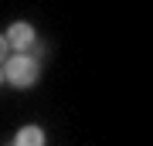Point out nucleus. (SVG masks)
I'll list each match as a JSON object with an SVG mask.
<instances>
[{
    "instance_id": "obj_2",
    "label": "nucleus",
    "mask_w": 153,
    "mask_h": 146,
    "mask_svg": "<svg viewBox=\"0 0 153 146\" xmlns=\"http://www.w3.org/2000/svg\"><path fill=\"white\" fill-rule=\"evenodd\" d=\"M7 44H10V51H17V54H24L34 44V27L27 24V21H14L10 27H7Z\"/></svg>"
},
{
    "instance_id": "obj_1",
    "label": "nucleus",
    "mask_w": 153,
    "mask_h": 146,
    "mask_svg": "<svg viewBox=\"0 0 153 146\" xmlns=\"http://www.w3.org/2000/svg\"><path fill=\"white\" fill-rule=\"evenodd\" d=\"M38 75H41V65L31 54H10L7 65H4V78L10 82L14 88H31L34 82H38Z\"/></svg>"
},
{
    "instance_id": "obj_5",
    "label": "nucleus",
    "mask_w": 153,
    "mask_h": 146,
    "mask_svg": "<svg viewBox=\"0 0 153 146\" xmlns=\"http://www.w3.org/2000/svg\"><path fill=\"white\" fill-rule=\"evenodd\" d=\"M0 82H7V78H4V68H0Z\"/></svg>"
},
{
    "instance_id": "obj_4",
    "label": "nucleus",
    "mask_w": 153,
    "mask_h": 146,
    "mask_svg": "<svg viewBox=\"0 0 153 146\" xmlns=\"http://www.w3.org/2000/svg\"><path fill=\"white\" fill-rule=\"evenodd\" d=\"M7 58H10V44H7V38L0 34V68L7 65Z\"/></svg>"
},
{
    "instance_id": "obj_3",
    "label": "nucleus",
    "mask_w": 153,
    "mask_h": 146,
    "mask_svg": "<svg viewBox=\"0 0 153 146\" xmlns=\"http://www.w3.org/2000/svg\"><path fill=\"white\" fill-rule=\"evenodd\" d=\"M14 146H44V129L41 126H24V129H17Z\"/></svg>"
}]
</instances>
